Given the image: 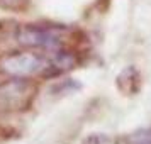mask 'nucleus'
<instances>
[{"label":"nucleus","mask_w":151,"mask_h":144,"mask_svg":"<svg viewBox=\"0 0 151 144\" xmlns=\"http://www.w3.org/2000/svg\"><path fill=\"white\" fill-rule=\"evenodd\" d=\"M63 32L61 27H48V26H21L17 31V39L24 46L31 48H41L60 51L63 46Z\"/></svg>","instance_id":"f257e3e1"},{"label":"nucleus","mask_w":151,"mask_h":144,"mask_svg":"<svg viewBox=\"0 0 151 144\" xmlns=\"http://www.w3.org/2000/svg\"><path fill=\"white\" fill-rule=\"evenodd\" d=\"M0 69L10 76L27 78L42 71H53V64L44 58L34 53H21V54H9L0 61Z\"/></svg>","instance_id":"f03ea898"},{"label":"nucleus","mask_w":151,"mask_h":144,"mask_svg":"<svg viewBox=\"0 0 151 144\" xmlns=\"http://www.w3.org/2000/svg\"><path fill=\"white\" fill-rule=\"evenodd\" d=\"M34 97L32 85L22 80H10L0 85V112L26 109Z\"/></svg>","instance_id":"7ed1b4c3"},{"label":"nucleus","mask_w":151,"mask_h":144,"mask_svg":"<svg viewBox=\"0 0 151 144\" xmlns=\"http://www.w3.org/2000/svg\"><path fill=\"white\" fill-rule=\"evenodd\" d=\"M129 144H151V129L132 134L129 137Z\"/></svg>","instance_id":"20e7f679"}]
</instances>
